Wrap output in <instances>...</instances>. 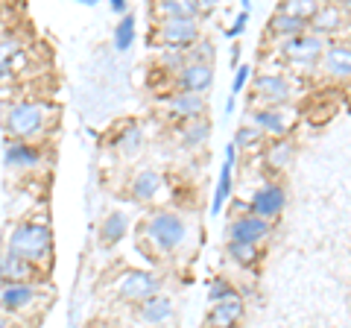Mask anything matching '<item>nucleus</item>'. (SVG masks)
I'll list each match as a JSON object with an SVG mask.
<instances>
[{"label": "nucleus", "mask_w": 351, "mask_h": 328, "mask_svg": "<svg viewBox=\"0 0 351 328\" xmlns=\"http://www.w3.org/2000/svg\"><path fill=\"white\" fill-rule=\"evenodd\" d=\"M50 246H53V232L44 223H18L6 235V253L24 258L29 264L47 255Z\"/></svg>", "instance_id": "f257e3e1"}, {"label": "nucleus", "mask_w": 351, "mask_h": 328, "mask_svg": "<svg viewBox=\"0 0 351 328\" xmlns=\"http://www.w3.org/2000/svg\"><path fill=\"white\" fill-rule=\"evenodd\" d=\"M147 237L161 253H176L184 244V237H188V223L176 211H158L147 220Z\"/></svg>", "instance_id": "f03ea898"}, {"label": "nucleus", "mask_w": 351, "mask_h": 328, "mask_svg": "<svg viewBox=\"0 0 351 328\" xmlns=\"http://www.w3.org/2000/svg\"><path fill=\"white\" fill-rule=\"evenodd\" d=\"M44 120H47V106L36 100H24L6 112V129L15 138H32L44 129Z\"/></svg>", "instance_id": "7ed1b4c3"}, {"label": "nucleus", "mask_w": 351, "mask_h": 328, "mask_svg": "<svg viewBox=\"0 0 351 328\" xmlns=\"http://www.w3.org/2000/svg\"><path fill=\"white\" fill-rule=\"evenodd\" d=\"M117 293L123 296L126 302H141L144 305L147 299L158 296L161 293V279L152 276L147 270H129L117 279Z\"/></svg>", "instance_id": "20e7f679"}, {"label": "nucleus", "mask_w": 351, "mask_h": 328, "mask_svg": "<svg viewBox=\"0 0 351 328\" xmlns=\"http://www.w3.org/2000/svg\"><path fill=\"white\" fill-rule=\"evenodd\" d=\"M284 205H287V194H284L281 185L269 182L263 185V188H258L255 194H252L249 200V214L258 217V220H276V217L284 211Z\"/></svg>", "instance_id": "39448f33"}, {"label": "nucleus", "mask_w": 351, "mask_h": 328, "mask_svg": "<svg viewBox=\"0 0 351 328\" xmlns=\"http://www.w3.org/2000/svg\"><path fill=\"white\" fill-rule=\"evenodd\" d=\"M281 53H284V59L293 65H313L325 53V38L313 36V32H302V36H293L284 41Z\"/></svg>", "instance_id": "423d86ee"}, {"label": "nucleus", "mask_w": 351, "mask_h": 328, "mask_svg": "<svg viewBox=\"0 0 351 328\" xmlns=\"http://www.w3.org/2000/svg\"><path fill=\"white\" fill-rule=\"evenodd\" d=\"M255 94L261 97L267 108H276L278 103H287L290 100V82L287 76L281 73H258L255 76Z\"/></svg>", "instance_id": "0eeeda50"}, {"label": "nucleus", "mask_w": 351, "mask_h": 328, "mask_svg": "<svg viewBox=\"0 0 351 328\" xmlns=\"http://www.w3.org/2000/svg\"><path fill=\"white\" fill-rule=\"evenodd\" d=\"M267 235H269V223L258 220V217H252V214H240L232 220V226H228V240H237V244L258 246Z\"/></svg>", "instance_id": "6e6552de"}, {"label": "nucleus", "mask_w": 351, "mask_h": 328, "mask_svg": "<svg viewBox=\"0 0 351 328\" xmlns=\"http://www.w3.org/2000/svg\"><path fill=\"white\" fill-rule=\"evenodd\" d=\"M158 38L167 47H188L199 38V24H196V21H176V18L161 21Z\"/></svg>", "instance_id": "1a4fd4ad"}, {"label": "nucleus", "mask_w": 351, "mask_h": 328, "mask_svg": "<svg viewBox=\"0 0 351 328\" xmlns=\"http://www.w3.org/2000/svg\"><path fill=\"white\" fill-rule=\"evenodd\" d=\"M211 85H214V68H211V65L188 62L179 71V89L184 94H205Z\"/></svg>", "instance_id": "9d476101"}, {"label": "nucleus", "mask_w": 351, "mask_h": 328, "mask_svg": "<svg viewBox=\"0 0 351 328\" xmlns=\"http://www.w3.org/2000/svg\"><path fill=\"white\" fill-rule=\"evenodd\" d=\"M322 65L334 80H351V45H343V41L328 45L322 53Z\"/></svg>", "instance_id": "9b49d317"}, {"label": "nucleus", "mask_w": 351, "mask_h": 328, "mask_svg": "<svg viewBox=\"0 0 351 328\" xmlns=\"http://www.w3.org/2000/svg\"><path fill=\"white\" fill-rule=\"evenodd\" d=\"M234 159H237V147L228 144L226 147V164L219 170V179H217V191H214V202H211V214L223 211L226 200L232 196V173H234Z\"/></svg>", "instance_id": "f8f14e48"}, {"label": "nucleus", "mask_w": 351, "mask_h": 328, "mask_svg": "<svg viewBox=\"0 0 351 328\" xmlns=\"http://www.w3.org/2000/svg\"><path fill=\"white\" fill-rule=\"evenodd\" d=\"M214 9V3H196V0H167V3H158V15H164V21H196L202 12Z\"/></svg>", "instance_id": "ddd939ff"}, {"label": "nucleus", "mask_w": 351, "mask_h": 328, "mask_svg": "<svg viewBox=\"0 0 351 328\" xmlns=\"http://www.w3.org/2000/svg\"><path fill=\"white\" fill-rule=\"evenodd\" d=\"M343 21H346L343 9H339V6H334V3H325V6H319V9H316V15H313L311 21H307V27H311V32H313V36L325 38L328 32H337L339 27H343Z\"/></svg>", "instance_id": "4468645a"}, {"label": "nucleus", "mask_w": 351, "mask_h": 328, "mask_svg": "<svg viewBox=\"0 0 351 328\" xmlns=\"http://www.w3.org/2000/svg\"><path fill=\"white\" fill-rule=\"evenodd\" d=\"M36 299V288L29 281H12V284H3L0 290V308L3 311H21Z\"/></svg>", "instance_id": "2eb2a0df"}, {"label": "nucleus", "mask_w": 351, "mask_h": 328, "mask_svg": "<svg viewBox=\"0 0 351 328\" xmlns=\"http://www.w3.org/2000/svg\"><path fill=\"white\" fill-rule=\"evenodd\" d=\"M240 316H243V299L234 293V296L217 302L211 308V325L214 328H234Z\"/></svg>", "instance_id": "dca6fc26"}, {"label": "nucleus", "mask_w": 351, "mask_h": 328, "mask_svg": "<svg viewBox=\"0 0 351 328\" xmlns=\"http://www.w3.org/2000/svg\"><path fill=\"white\" fill-rule=\"evenodd\" d=\"M173 302L167 299V296H152V299H147L144 305H141V320L144 323H149V325H164L167 320H173Z\"/></svg>", "instance_id": "f3484780"}, {"label": "nucleus", "mask_w": 351, "mask_h": 328, "mask_svg": "<svg viewBox=\"0 0 351 328\" xmlns=\"http://www.w3.org/2000/svg\"><path fill=\"white\" fill-rule=\"evenodd\" d=\"M161 191V173L158 170H141L135 179H132V196H135L138 202H149L152 196H156Z\"/></svg>", "instance_id": "a211bd4d"}, {"label": "nucleus", "mask_w": 351, "mask_h": 328, "mask_svg": "<svg viewBox=\"0 0 351 328\" xmlns=\"http://www.w3.org/2000/svg\"><path fill=\"white\" fill-rule=\"evenodd\" d=\"M32 276V264L24 258H18L12 253H3L0 255V279H3L6 284H12V281H29Z\"/></svg>", "instance_id": "6ab92c4d"}, {"label": "nucleus", "mask_w": 351, "mask_h": 328, "mask_svg": "<svg viewBox=\"0 0 351 328\" xmlns=\"http://www.w3.org/2000/svg\"><path fill=\"white\" fill-rule=\"evenodd\" d=\"M252 124H255L258 132H269V135H287V120L278 108H258L252 112Z\"/></svg>", "instance_id": "aec40b11"}, {"label": "nucleus", "mask_w": 351, "mask_h": 328, "mask_svg": "<svg viewBox=\"0 0 351 328\" xmlns=\"http://www.w3.org/2000/svg\"><path fill=\"white\" fill-rule=\"evenodd\" d=\"M170 108L179 117H184V120H199V115L205 112V97L202 94H176V97H170Z\"/></svg>", "instance_id": "412c9836"}, {"label": "nucleus", "mask_w": 351, "mask_h": 328, "mask_svg": "<svg viewBox=\"0 0 351 328\" xmlns=\"http://www.w3.org/2000/svg\"><path fill=\"white\" fill-rule=\"evenodd\" d=\"M41 152L36 147L24 144V141H12L6 144V164L9 167H38Z\"/></svg>", "instance_id": "4be33fe9"}, {"label": "nucleus", "mask_w": 351, "mask_h": 328, "mask_svg": "<svg viewBox=\"0 0 351 328\" xmlns=\"http://www.w3.org/2000/svg\"><path fill=\"white\" fill-rule=\"evenodd\" d=\"M269 27H272V32H276V36H281L284 41H287V38H293V36H302L304 27H307V21H299V18H293V15H284L281 9H278V12L272 15Z\"/></svg>", "instance_id": "5701e85b"}, {"label": "nucleus", "mask_w": 351, "mask_h": 328, "mask_svg": "<svg viewBox=\"0 0 351 328\" xmlns=\"http://www.w3.org/2000/svg\"><path fill=\"white\" fill-rule=\"evenodd\" d=\"M126 217L120 214V211H112V214H106V220L100 223V237H103V244H117L120 237H126Z\"/></svg>", "instance_id": "b1692460"}, {"label": "nucleus", "mask_w": 351, "mask_h": 328, "mask_svg": "<svg viewBox=\"0 0 351 328\" xmlns=\"http://www.w3.org/2000/svg\"><path fill=\"white\" fill-rule=\"evenodd\" d=\"M211 138V124L208 120H188L182 129V141L184 147H202Z\"/></svg>", "instance_id": "393cba45"}, {"label": "nucleus", "mask_w": 351, "mask_h": 328, "mask_svg": "<svg viewBox=\"0 0 351 328\" xmlns=\"http://www.w3.org/2000/svg\"><path fill=\"white\" fill-rule=\"evenodd\" d=\"M226 253H228V258H232V261H237L240 267H252L258 261V246H252V244H237V240H228Z\"/></svg>", "instance_id": "a878e982"}, {"label": "nucleus", "mask_w": 351, "mask_h": 328, "mask_svg": "<svg viewBox=\"0 0 351 328\" xmlns=\"http://www.w3.org/2000/svg\"><path fill=\"white\" fill-rule=\"evenodd\" d=\"M290 159H293V144L290 141H276V144H269V150H267L269 167L281 170V167H287L290 164Z\"/></svg>", "instance_id": "bb28decb"}, {"label": "nucleus", "mask_w": 351, "mask_h": 328, "mask_svg": "<svg viewBox=\"0 0 351 328\" xmlns=\"http://www.w3.org/2000/svg\"><path fill=\"white\" fill-rule=\"evenodd\" d=\"M132 41H135V18L126 15V18L114 27V47H117L120 53H126V50L132 47Z\"/></svg>", "instance_id": "cd10ccee"}, {"label": "nucleus", "mask_w": 351, "mask_h": 328, "mask_svg": "<svg viewBox=\"0 0 351 328\" xmlns=\"http://www.w3.org/2000/svg\"><path fill=\"white\" fill-rule=\"evenodd\" d=\"M141 141H144V135H141V126H138V124H132L126 132L117 138V150L123 152V156L132 159V156H135V152L141 150Z\"/></svg>", "instance_id": "c85d7f7f"}, {"label": "nucleus", "mask_w": 351, "mask_h": 328, "mask_svg": "<svg viewBox=\"0 0 351 328\" xmlns=\"http://www.w3.org/2000/svg\"><path fill=\"white\" fill-rule=\"evenodd\" d=\"M316 9H319V3H313V0H290V3H281L284 15H293L299 21H311L316 15Z\"/></svg>", "instance_id": "c756f323"}, {"label": "nucleus", "mask_w": 351, "mask_h": 328, "mask_svg": "<svg viewBox=\"0 0 351 328\" xmlns=\"http://www.w3.org/2000/svg\"><path fill=\"white\" fill-rule=\"evenodd\" d=\"M15 56H21V45L15 38H3L0 41V76L12 73V62Z\"/></svg>", "instance_id": "7c9ffc66"}, {"label": "nucleus", "mask_w": 351, "mask_h": 328, "mask_svg": "<svg viewBox=\"0 0 351 328\" xmlns=\"http://www.w3.org/2000/svg\"><path fill=\"white\" fill-rule=\"evenodd\" d=\"M211 59H214V45L211 41H199V45L191 50V56H188V62H196V65H211Z\"/></svg>", "instance_id": "2f4dec72"}, {"label": "nucleus", "mask_w": 351, "mask_h": 328, "mask_svg": "<svg viewBox=\"0 0 351 328\" xmlns=\"http://www.w3.org/2000/svg\"><path fill=\"white\" fill-rule=\"evenodd\" d=\"M252 65H237V71H234V82H232V94H240L243 91V85L252 80Z\"/></svg>", "instance_id": "473e14b6"}, {"label": "nucleus", "mask_w": 351, "mask_h": 328, "mask_svg": "<svg viewBox=\"0 0 351 328\" xmlns=\"http://www.w3.org/2000/svg\"><path fill=\"white\" fill-rule=\"evenodd\" d=\"M258 129L255 126H240L234 135V147H252V141H258Z\"/></svg>", "instance_id": "72a5a7b5"}, {"label": "nucleus", "mask_w": 351, "mask_h": 328, "mask_svg": "<svg viewBox=\"0 0 351 328\" xmlns=\"http://www.w3.org/2000/svg\"><path fill=\"white\" fill-rule=\"evenodd\" d=\"M228 296H234V290L228 288L226 281H214V284H211V290H208V299H211L214 305H217V302H223V299H228Z\"/></svg>", "instance_id": "f704fd0d"}, {"label": "nucleus", "mask_w": 351, "mask_h": 328, "mask_svg": "<svg viewBox=\"0 0 351 328\" xmlns=\"http://www.w3.org/2000/svg\"><path fill=\"white\" fill-rule=\"evenodd\" d=\"M249 9H252L249 3H246L243 9H240V15L234 18V24H232V27H228V32H226V36H228V38H237V36H240V32H243V30H246V21H249Z\"/></svg>", "instance_id": "c9c22d12"}, {"label": "nucleus", "mask_w": 351, "mask_h": 328, "mask_svg": "<svg viewBox=\"0 0 351 328\" xmlns=\"http://www.w3.org/2000/svg\"><path fill=\"white\" fill-rule=\"evenodd\" d=\"M112 9H114L117 15H126L129 12V3H126V0H112Z\"/></svg>", "instance_id": "e433bc0d"}, {"label": "nucleus", "mask_w": 351, "mask_h": 328, "mask_svg": "<svg viewBox=\"0 0 351 328\" xmlns=\"http://www.w3.org/2000/svg\"><path fill=\"white\" fill-rule=\"evenodd\" d=\"M339 9H343V15H346V12L351 15V0H346V3H343V6H339Z\"/></svg>", "instance_id": "4c0bfd02"}, {"label": "nucleus", "mask_w": 351, "mask_h": 328, "mask_svg": "<svg viewBox=\"0 0 351 328\" xmlns=\"http://www.w3.org/2000/svg\"><path fill=\"white\" fill-rule=\"evenodd\" d=\"M0 328H9V320H6V316H0Z\"/></svg>", "instance_id": "58836bf2"}, {"label": "nucleus", "mask_w": 351, "mask_h": 328, "mask_svg": "<svg viewBox=\"0 0 351 328\" xmlns=\"http://www.w3.org/2000/svg\"><path fill=\"white\" fill-rule=\"evenodd\" d=\"M94 328H112V325H94Z\"/></svg>", "instance_id": "ea45409f"}]
</instances>
